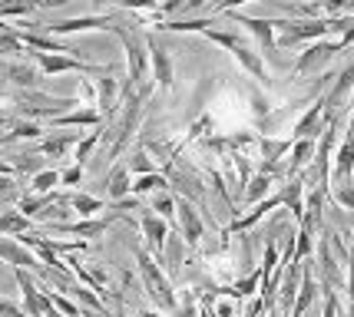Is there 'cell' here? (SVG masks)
<instances>
[{"label":"cell","instance_id":"cell-1","mask_svg":"<svg viewBox=\"0 0 354 317\" xmlns=\"http://www.w3.org/2000/svg\"><path fill=\"white\" fill-rule=\"evenodd\" d=\"M133 258H136V268H139V278H142V287H146V294L153 298V304L162 311V314H176L179 301H176V291H172L169 278H166V271H162V265H159V261H156L146 248H139V244H133Z\"/></svg>","mask_w":354,"mask_h":317},{"label":"cell","instance_id":"cell-2","mask_svg":"<svg viewBox=\"0 0 354 317\" xmlns=\"http://www.w3.org/2000/svg\"><path fill=\"white\" fill-rule=\"evenodd\" d=\"M109 33H116L126 50V79H123V103H126L139 83H146V73H149V50H146V40H142L136 30L123 27V23H113Z\"/></svg>","mask_w":354,"mask_h":317},{"label":"cell","instance_id":"cell-3","mask_svg":"<svg viewBox=\"0 0 354 317\" xmlns=\"http://www.w3.org/2000/svg\"><path fill=\"white\" fill-rule=\"evenodd\" d=\"M351 44H354V27L351 30H344L341 37H335V40H315L305 53H298V60H295V66H292V76L298 79V76L318 73V70H324L328 63L338 57L341 50H348Z\"/></svg>","mask_w":354,"mask_h":317},{"label":"cell","instance_id":"cell-4","mask_svg":"<svg viewBox=\"0 0 354 317\" xmlns=\"http://www.w3.org/2000/svg\"><path fill=\"white\" fill-rule=\"evenodd\" d=\"M218 17H229L232 23L245 27V30L255 37L262 57H272L278 50L275 46V20H268V17H245V14H239V10H225V14H218Z\"/></svg>","mask_w":354,"mask_h":317},{"label":"cell","instance_id":"cell-5","mask_svg":"<svg viewBox=\"0 0 354 317\" xmlns=\"http://www.w3.org/2000/svg\"><path fill=\"white\" fill-rule=\"evenodd\" d=\"M176 225H179V238L189 248H199L202 238H205V222L189 198H176Z\"/></svg>","mask_w":354,"mask_h":317},{"label":"cell","instance_id":"cell-6","mask_svg":"<svg viewBox=\"0 0 354 317\" xmlns=\"http://www.w3.org/2000/svg\"><path fill=\"white\" fill-rule=\"evenodd\" d=\"M113 17L106 14H83V17H66V20H57V23H44V30L50 37H70V33H83V30H113Z\"/></svg>","mask_w":354,"mask_h":317},{"label":"cell","instance_id":"cell-7","mask_svg":"<svg viewBox=\"0 0 354 317\" xmlns=\"http://www.w3.org/2000/svg\"><path fill=\"white\" fill-rule=\"evenodd\" d=\"M146 50H149V70H153V83L159 90H172L176 86V66H172V53L159 44V37H146Z\"/></svg>","mask_w":354,"mask_h":317},{"label":"cell","instance_id":"cell-8","mask_svg":"<svg viewBox=\"0 0 354 317\" xmlns=\"http://www.w3.org/2000/svg\"><path fill=\"white\" fill-rule=\"evenodd\" d=\"M93 86H96V109H100V116L113 119L120 103H123V79H116V73H106V76H96Z\"/></svg>","mask_w":354,"mask_h":317},{"label":"cell","instance_id":"cell-9","mask_svg":"<svg viewBox=\"0 0 354 317\" xmlns=\"http://www.w3.org/2000/svg\"><path fill=\"white\" fill-rule=\"evenodd\" d=\"M0 261L14 265L17 271H30V274H46V268L40 265V258L33 255L27 244H20L17 238H3L0 235Z\"/></svg>","mask_w":354,"mask_h":317},{"label":"cell","instance_id":"cell-10","mask_svg":"<svg viewBox=\"0 0 354 317\" xmlns=\"http://www.w3.org/2000/svg\"><path fill=\"white\" fill-rule=\"evenodd\" d=\"M139 228H142V238L149 242L153 258L162 261V248H166V238H169V222H162V218L149 209H139Z\"/></svg>","mask_w":354,"mask_h":317},{"label":"cell","instance_id":"cell-11","mask_svg":"<svg viewBox=\"0 0 354 317\" xmlns=\"http://www.w3.org/2000/svg\"><path fill=\"white\" fill-rule=\"evenodd\" d=\"M315 251H318V271H322L324 291H335V287L344 285V271H341V265L335 261V255H331V238H328V235L318 238Z\"/></svg>","mask_w":354,"mask_h":317},{"label":"cell","instance_id":"cell-12","mask_svg":"<svg viewBox=\"0 0 354 317\" xmlns=\"http://www.w3.org/2000/svg\"><path fill=\"white\" fill-rule=\"evenodd\" d=\"M116 215H106V218H83V222H50L46 231H60V235H80L83 242L86 238H100L109 225H113Z\"/></svg>","mask_w":354,"mask_h":317},{"label":"cell","instance_id":"cell-13","mask_svg":"<svg viewBox=\"0 0 354 317\" xmlns=\"http://www.w3.org/2000/svg\"><path fill=\"white\" fill-rule=\"evenodd\" d=\"M341 182H354V136L351 133H344L341 146L335 149V159H331V185H341Z\"/></svg>","mask_w":354,"mask_h":317},{"label":"cell","instance_id":"cell-14","mask_svg":"<svg viewBox=\"0 0 354 317\" xmlns=\"http://www.w3.org/2000/svg\"><path fill=\"white\" fill-rule=\"evenodd\" d=\"M318 298V281H315V274H311V258L308 261H301V281H298V294H295V304L288 317H305L308 314V307L315 304Z\"/></svg>","mask_w":354,"mask_h":317},{"label":"cell","instance_id":"cell-15","mask_svg":"<svg viewBox=\"0 0 354 317\" xmlns=\"http://www.w3.org/2000/svg\"><path fill=\"white\" fill-rule=\"evenodd\" d=\"M324 129V106H322V96L295 119V129H292V139H318Z\"/></svg>","mask_w":354,"mask_h":317},{"label":"cell","instance_id":"cell-16","mask_svg":"<svg viewBox=\"0 0 354 317\" xmlns=\"http://www.w3.org/2000/svg\"><path fill=\"white\" fill-rule=\"evenodd\" d=\"M232 57H235V63H239V66H242L252 79H259L262 86H268V83H272V73H268L265 57L259 53V50H252L248 44H242V46H235V50H232Z\"/></svg>","mask_w":354,"mask_h":317},{"label":"cell","instance_id":"cell-17","mask_svg":"<svg viewBox=\"0 0 354 317\" xmlns=\"http://www.w3.org/2000/svg\"><path fill=\"white\" fill-rule=\"evenodd\" d=\"M53 129H73V126H83V129H100L103 126V116H100V109L96 106H80V109H70V113H63L57 119H50Z\"/></svg>","mask_w":354,"mask_h":317},{"label":"cell","instance_id":"cell-18","mask_svg":"<svg viewBox=\"0 0 354 317\" xmlns=\"http://www.w3.org/2000/svg\"><path fill=\"white\" fill-rule=\"evenodd\" d=\"M315 149H318V139H295L292 152H288V166H285V179H295L301 169H308Z\"/></svg>","mask_w":354,"mask_h":317},{"label":"cell","instance_id":"cell-19","mask_svg":"<svg viewBox=\"0 0 354 317\" xmlns=\"http://www.w3.org/2000/svg\"><path fill=\"white\" fill-rule=\"evenodd\" d=\"M278 195H281V209H288L301 222V215H305V179H285V185L278 189Z\"/></svg>","mask_w":354,"mask_h":317},{"label":"cell","instance_id":"cell-20","mask_svg":"<svg viewBox=\"0 0 354 317\" xmlns=\"http://www.w3.org/2000/svg\"><path fill=\"white\" fill-rule=\"evenodd\" d=\"M77 142H80V133H53V136H44L37 142V152H44L46 159H63Z\"/></svg>","mask_w":354,"mask_h":317},{"label":"cell","instance_id":"cell-21","mask_svg":"<svg viewBox=\"0 0 354 317\" xmlns=\"http://www.w3.org/2000/svg\"><path fill=\"white\" fill-rule=\"evenodd\" d=\"M129 192H133V175H129L126 162H116L106 175V195L109 202H120V198H129Z\"/></svg>","mask_w":354,"mask_h":317},{"label":"cell","instance_id":"cell-22","mask_svg":"<svg viewBox=\"0 0 354 317\" xmlns=\"http://www.w3.org/2000/svg\"><path fill=\"white\" fill-rule=\"evenodd\" d=\"M292 142L295 139H272V136H259V152H262V162L268 166H278L281 159H288V152H292Z\"/></svg>","mask_w":354,"mask_h":317},{"label":"cell","instance_id":"cell-23","mask_svg":"<svg viewBox=\"0 0 354 317\" xmlns=\"http://www.w3.org/2000/svg\"><path fill=\"white\" fill-rule=\"evenodd\" d=\"M0 76L17 83L20 90H30V86H37V79H40V70H33L27 63H7V66L0 70Z\"/></svg>","mask_w":354,"mask_h":317},{"label":"cell","instance_id":"cell-24","mask_svg":"<svg viewBox=\"0 0 354 317\" xmlns=\"http://www.w3.org/2000/svg\"><path fill=\"white\" fill-rule=\"evenodd\" d=\"M156 192H169V179L162 172H149V175H136L133 179V195H156Z\"/></svg>","mask_w":354,"mask_h":317},{"label":"cell","instance_id":"cell-25","mask_svg":"<svg viewBox=\"0 0 354 317\" xmlns=\"http://www.w3.org/2000/svg\"><path fill=\"white\" fill-rule=\"evenodd\" d=\"M159 265H166L172 274L179 271L183 265H189V261H185V242L179 238V235H172V231H169V238H166V248H162V261H159Z\"/></svg>","mask_w":354,"mask_h":317},{"label":"cell","instance_id":"cell-26","mask_svg":"<svg viewBox=\"0 0 354 317\" xmlns=\"http://www.w3.org/2000/svg\"><path fill=\"white\" fill-rule=\"evenodd\" d=\"M103 209H106L103 198L86 195V192H70V211H77V215H83V218H96Z\"/></svg>","mask_w":354,"mask_h":317},{"label":"cell","instance_id":"cell-27","mask_svg":"<svg viewBox=\"0 0 354 317\" xmlns=\"http://www.w3.org/2000/svg\"><path fill=\"white\" fill-rule=\"evenodd\" d=\"M30 228H33V222L27 215H20L17 209L0 211V235H3V238H7V235H27Z\"/></svg>","mask_w":354,"mask_h":317},{"label":"cell","instance_id":"cell-28","mask_svg":"<svg viewBox=\"0 0 354 317\" xmlns=\"http://www.w3.org/2000/svg\"><path fill=\"white\" fill-rule=\"evenodd\" d=\"M242 195H245V205H259L262 198L272 195V175L259 172L255 179H248V185L242 189Z\"/></svg>","mask_w":354,"mask_h":317},{"label":"cell","instance_id":"cell-29","mask_svg":"<svg viewBox=\"0 0 354 317\" xmlns=\"http://www.w3.org/2000/svg\"><path fill=\"white\" fill-rule=\"evenodd\" d=\"M331 238V244L338 248L341 261H344V268H348V274H344V291H348V301H351V314H354V251L351 248H344V244L338 242V235H328Z\"/></svg>","mask_w":354,"mask_h":317},{"label":"cell","instance_id":"cell-30","mask_svg":"<svg viewBox=\"0 0 354 317\" xmlns=\"http://www.w3.org/2000/svg\"><path fill=\"white\" fill-rule=\"evenodd\" d=\"M100 139H103V129H93L86 136H80V142L73 146V166H86V159H90L93 149L100 146Z\"/></svg>","mask_w":354,"mask_h":317},{"label":"cell","instance_id":"cell-31","mask_svg":"<svg viewBox=\"0 0 354 317\" xmlns=\"http://www.w3.org/2000/svg\"><path fill=\"white\" fill-rule=\"evenodd\" d=\"M60 185V172L57 169H40L37 175H30V192L33 195H50Z\"/></svg>","mask_w":354,"mask_h":317},{"label":"cell","instance_id":"cell-32","mask_svg":"<svg viewBox=\"0 0 354 317\" xmlns=\"http://www.w3.org/2000/svg\"><path fill=\"white\" fill-rule=\"evenodd\" d=\"M202 37L209 40V44H216V46H222V50H235V46H242L245 40H242V33L239 30H216V27H209V30H202Z\"/></svg>","mask_w":354,"mask_h":317},{"label":"cell","instance_id":"cell-33","mask_svg":"<svg viewBox=\"0 0 354 317\" xmlns=\"http://www.w3.org/2000/svg\"><path fill=\"white\" fill-rule=\"evenodd\" d=\"M40 136H44V126L37 119H14L10 133H3V139H40Z\"/></svg>","mask_w":354,"mask_h":317},{"label":"cell","instance_id":"cell-34","mask_svg":"<svg viewBox=\"0 0 354 317\" xmlns=\"http://www.w3.org/2000/svg\"><path fill=\"white\" fill-rule=\"evenodd\" d=\"M149 211H156L162 222H169V225H176V198L169 195V192H156L153 195V205H149Z\"/></svg>","mask_w":354,"mask_h":317},{"label":"cell","instance_id":"cell-35","mask_svg":"<svg viewBox=\"0 0 354 317\" xmlns=\"http://www.w3.org/2000/svg\"><path fill=\"white\" fill-rule=\"evenodd\" d=\"M248 109H252V122H262L268 113H272V99L265 96V90H259V86H252L248 90Z\"/></svg>","mask_w":354,"mask_h":317},{"label":"cell","instance_id":"cell-36","mask_svg":"<svg viewBox=\"0 0 354 317\" xmlns=\"http://www.w3.org/2000/svg\"><path fill=\"white\" fill-rule=\"evenodd\" d=\"M126 169H129V175H149V172H156V162L149 159V152L146 149H133Z\"/></svg>","mask_w":354,"mask_h":317},{"label":"cell","instance_id":"cell-37","mask_svg":"<svg viewBox=\"0 0 354 317\" xmlns=\"http://www.w3.org/2000/svg\"><path fill=\"white\" fill-rule=\"evenodd\" d=\"M328 192H331V198L338 202L341 209H348V211L354 215V182H341V185H331Z\"/></svg>","mask_w":354,"mask_h":317},{"label":"cell","instance_id":"cell-38","mask_svg":"<svg viewBox=\"0 0 354 317\" xmlns=\"http://www.w3.org/2000/svg\"><path fill=\"white\" fill-rule=\"evenodd\" d=\"M46 298H50V304H53L63 317H80L83 314V311H80V304H73L70 298H63L60 291H50V287H46Z\"/></svg>","mask_w":354,"mask_h":317},{"label":"cell","instance_id":"cell-39","mask_svg":"<svg viewBox=\"0 0 354 317\" xmlns=\"http://www.w3.org/2000/svg\"><path fill=\"white\" fill-rule=\"evenodd\" d=\"M0 202H17V179L0 172Z\"/></svg>","mask_w":354,"mask_h":317},{"label":"cell","instance_id":"cell-40","mask_svg":"<svg viewBox=\"0 0 354 317\" xmlns=\"http://www.w3.org/2000/svg\"><path fill=\"white\" fill-rule=\"evenodd\" d=\"M83 182V166H70L60 172V185H80Z\"/></svg>","mask_w":354,"mask_h":317},{"label":"cell","instance_id":"cell-41","mask_svg":"<svg viewBox=\"0 0 354 317\" xmlns=\"http://www.w3.org/2000/svg\"><path fill=\"white\" fill-rule=\"evenodd\" d=\"M242 3H252V0H216V3H212V17L225 14V10H239Z\"/></svg>","mask_w":354,"mask_h":317},{"label":"cell","instance_id":"cell-42","mask_svg":"<svg viewBox=\"0 0 354 317\" xmlns=\"http://www.w3.org/2000/svg\"><path fill=\"white\" fill-rule=\"evenodd\" d=\"M0 317H27V314H24V307H20V304L0 298Z\"/></svg>","mask_w":354,"mask_h":317},{"label":"cell","instance_id":"cell-43","mask_svg":"<svg viewBox=\"0 0 354 317\" xmlns=\"http://www.w3.org/2000/svg\"><path fill=\"white\" fill-rule=\"evenodd\" d=\"M322 317H338V298H335V291H324V311Z\"/></svg>","mask_w":354,"mask_h":317},{"label":"cell","instance_id":"cell-44","mask_svg":"<svg viewBox=\"0 0 354 317\" xmlns=\"http://www.w3.org/2000/svg\"><path fill=\"white\" fill-rule=\"evenodd\" d=\"M176 317H199V304L189 301V304H183V307H176Z\"/></svg>","mask_w":354,"mask_h":317},{"label":"cell","instance_id":"cell-45","mask_svg":"<svg viewBox=\"0 0 354 317\" xmlns=\"http://www.w3.org/2000/svg\"><path fill=\"white\" fill-rule=\"evenodd\" d=\"M348 133L354 136V93H351V116H348Z\"/></svg>","mask_w":354,"mask_h":317},{"label":"cell","instance_id":"cell-46","mask_svg":"<svg viewBox=\"0 0 354 317\" xmlns=\"http://www.w3.org/2000/svg\"><path fill=\"white\" fill-rule=\"evenodd\" d=\"M136 317H166L162 311H136Z\"/></svg>","mask_w":354,"mask_h":317},{"label":"cell","instance_id":"cell-47","mask_svg":"<svg viewBox=\"0 0 354 317\" xmlns=\"http://www.w3.org/2000/svg\"><path fill=\"white\" fill-rule=\"evenodd\" d=\"M0 139H3V129H0Z\"/></svg>","mask_w":354,"mask_h":317},{"label":"cell","instance_id":"cell-48","mask_svg":"<svg viewBox=\"0 0 354 317\" xmlns=\"http://www.w3.org/2000/svg\"><path fill=\"white\" fill-rule=\"evenodd\" d=\"M351 228H354V225H351Z\"/></svg>","mask_w":354,"mask_h":317}]
</instances>
